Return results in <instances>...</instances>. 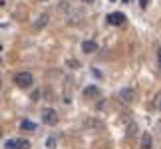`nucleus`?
<instances>
[{"label":"nucleus","instance_id":"nucleus-20","mask_svg":"<svg viewBox=\"0 0 161 149\" xmlns=\"http://www.w3.org/2000/svg\"><path fill=\"white\" fill-rule=\"evenodd\" d=\"M42 2H46V0H42Z\"/></svg>","mask_w":161,"mask_h":149},{"label":"nucleus","instance_id":"nucleus-1","mask_svg":"<svg viewBox=\"0 0 161 149\" xmlns=\"http://www.w3.org/2000/svg\"><path fill=\"white\" fill-rule=\"evenodd\" d=\"M14 84L18 88H30V86L34 84V76L30 72H18L14 76Z\"/></svg>","mask_w":161,"mask_h":149},{"label":"nucleus","instance_id":"nucleus-7","mask_svg":"<svg viewBox=\"0 0 161 149\" xmlns=\"http://www.w3.org/2000/svg\"><path fill=\"white\" fill-rule=\"evenodd\" d=\"M48 20H50V16H48V14H42V16H38V20L34 22V28H36V30H40V28H46V26H48Z\"/></svg>","mask_w":161,"mask_h":149},{"label":"nucleus","instance_id":"nucleus-19","mask_svg":"<svg viewBox=\"0 0 161 149\" xmlns=\"http://www.w3.org/2000/svg\"><path fill=\"white\" fill-rule=\"evenodd\" d=\"M82 2H84V4H92V2H94V0H82Z\"/></svg>","mask_w":161,"mask_h":149},{"label":"nucleus","instance_id":"nucleus-16","mask_svg":"<svg viewBox=\"0 0 161 149\" xmlns=\"http://www.w3.org/2000/svg\"><path fill=\"white\" fill-rule=\"evenodd\" d=\"M147 4H149V0H139V6H141V8H145Z\"/></svg>","mask_w":161,"mask_h":149},{"label":"nucleus","instance_id":"nucleus-8","mask_svg":"<svg viewBox=\"0 0 161 149\" xmlns=\"http://www.w3.org/2000/svg\"><path fill=\"white\" fill-rule=\"evenodd\" d=\"M84 96L86 97H100V88H96V86H88V88L84 90Z\"/></svg>","mask_w":161,"mask_h":149},{"label":"nucleus","instance_id":"nucleus-18","mask_svg":"<svg viewBox=\"0 0 161 149\" xmlns=\"http://www.w3.org/2000/svg\"><path fill=\"white\" fill-rule=\"evenodd\" d=\"M157 108H159V109H161V96H159V97H157Z\"/></svg>","mask_w":161,"mask_h":149},{"label":"nucleus","instance_id":"nucleus-4","mask_svg":"<svg viewBox=\"0 0 161 149\" xmlns=\"http://www.w3.org/2000/svg\"><path fill=\"white\" fill-rule=\"evenodd\" d=\"M108 22L111 26H123L125 24V16L121 12H111V14H108Z\"/></svg>","mask_w":161,"mask_h":149},{"label":"nucleus","instance_id":"nucleus-14","mask_svg":"<svg viewBox=\"0 0 161 149\" xmlns=\"http://www.w3.org/2000/svg\"><path fill=\"white\" fill-rule=\"evenodd\" d=\"M68 66L74 68V70H78V68H80V62L78 60H68Z\"/></svg>","mask_w":161,"mask_h":149},{"label":"nucleus","instance_id":"nucleus-11","mask_svg":"<svg viewBox=\"0 0 161 149\" xmlns=\"http://www.w3.org/2000/svg\"><path fill=\"white\" fill-rule=\"evenodd\" d=\"M20 129H28V131H32V129H36V125H34L32 121L24 119V121H20Z\"/></svg>","mask_w":161,"mask_h":149},{"label":"nucleus","instance_id":"nucleus-15","mask_svg":"<svg viewBox=\"0 0 161 149\" xmlns=\"http://www.w3.org/2000/svg\"><path fill=\"white\" fill-rule=\"evenodd\" d=\"M46 145H48V149H54V145H56V139H54V137H50V139H48V143H46Z\"/></svg>","mask_w":161,"mask_h":149},{"label":"nucleus","instance_id":"nucleus-5","mask_svg":"<svg viewBox=\"0 0 161 149\" xmlns=\"http://www.w3.org/2000/svg\"><path fill=\"white\" fill-rule=\"evenodd\" d=\"M133 97H135V91L131 88H121L119 90V99H121L123 103H131Z\"/></svg>","mask_w":161,"mask_h":149},{"label":"nucleus","instance_id":"nucleus-6","mask_svg":"<svg viewBox=\"0 0 161 149\" xmlns=\"http://www.w3.org/2000/svg\"><path fill=\"white\" fill-rule=\"evenodd\" d=\"M82 52L84 54H94V52H97V44L94 40H86V42H82Z\"/></svg>","mask_w":161,"mask_h":149},{"label":"nucleus","instance_id":"nucleus-2","mask_svg":"<svg viewBox=\"0 0 161 149\" xmlns=\"http://www.w3.org/2000/svg\"><path fill=\"white\" fill-rule=\"evenodd\" d=\"M84 127L90 129V131H103V129H106V123H103L102 119H97V117H86Z\"/></svg>","mask_w":161,"mask_h":149},{"label":"nucleus","instance_id":"nucleus-9","mask_svg":"<svg viewBox=\"0 0 161 149\" xmlns=\"http://www.w3.org/2000/svg\"><path fill=\"white\" fill-rule=\"evenodd\" d=\"M141 149H151V135L149 133L141 135Z\"/></svg>","mask_w":161,"mask_h":149},{"label":"nucleus","instance_id":"nucleus-17","mask_svg":"<svg viewBox=\"0 0 161 149\" xmlns=\"http://www.w3.org/2000/svg\"><path fill=\"white\" fill-rule=\"evenodd\" d=\"M157 62H159V68H161V48L157 50Z\"/></svg>","mask_w":161,"mask_h":149},{"label":"nucleus","instance_id":"nucleus-10","mask_svg":"<svg viewBox=\"0 0 161 149\" xmlns=\"http://www.w3.org/2000/svg\"><path fill=\"white\" fill-rule=\"evenodd\" d=\"M16 149H30L28 139H16Z\"/></svg>","mask_w":161,"mask_h":149},{"label":"nucleus","instance_id":"nucleus-13","mask_svg":"<svg viewBox=\"0 0 161 149\" xmlns=\"http://www.w3.org/2000/svg\"><path fill=\"white\" fill-rule=\"evenodd\" d=\"M135 131H137V125H135V123H129V127H127V137H133Z\"/></svg>","mask_w":161,"mask_h":149},{"label":"nucleus","instance_id":"nucleus-3","mask_svg":"<svg viewBox=\"0 0 161 149\" xmlns=\"http://www.w3.org/2000/svg\"><path fill=\"white\" fill-rule=\"evenodd\" d=\"M42 123L46 125H56L58 123V111L52 108H44L42 109Z\"/></svg>","mask_w":161,"mask_h":149},{"label":"nucleus","instance_id":"nucleus-12","mask_svg":"<svg viewBox=\"0 0 161 149\" xmlns=\"http://www.w3.org/2000/svg\"><path fill=\"white\" fill-rule=\"evenodd\" d=\"M4 149H16V139H6L4 141Z\"/></svg>","mask_w":161,"mask_h":149}]
</instances>
